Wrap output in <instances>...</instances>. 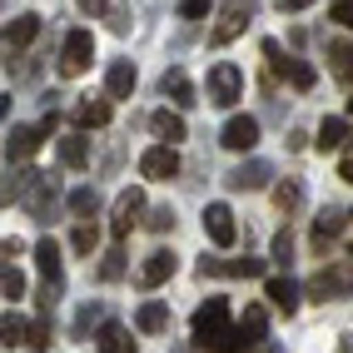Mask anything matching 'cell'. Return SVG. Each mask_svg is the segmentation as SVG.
I'll return each instance as SVG.
<instances>
[{"instance_id":"1","label":"cell","mask_w":353,"mask_h":353,"mask_svg":"<svg viewBox=\"0 0 353 353\" xmlns=\"http://www.w3.org/2000/svg\"><path fill=\"white\" fill-rule=\"evenodd\" d=\"M194 343L209 353H249L254 348L244 328H229V299H204L194 309Z\"/></svg>"},{"instance_id":"2","label":"cell","mask_w":353,"mask_h":353,"mask_svg":"<svg viewBox=\"0 0 353 353\" xmlns=\"http://www.w3.org/2000/svg\"><path fill=\"white\" fill-rule=\"evenodd\" d=\"M204 90H209V105H219V110H229L234 100L244 95V75H239V65H229V60H219L214 70H209V80H204Z\"/></svg>"},{"instance_id":"3","label":"cell","mask_w":353,"mask_h":353,"mask_svg":"<svg viewBox=\"0 0 353 353\" xmlns=\"http://www.w3.org/2000/svg\"><path fill=\"white\" fill-rule=\"evenodd\" d=\"M90 60H95V35H90V30H70L65 45H60V75H65V80L85 75Z\"/></svg>"},{"instance_id":"4","label":"cell","mask_w":353,"mask_h":353,"mask_svg":"<svg viewBox=\"0 0 353 353\" xmlns=\"http://www.w3.org/2000/svg\"><path fill=\"white\" fill-rule=\"evenodd\" d=\"M343 294H353V264H334V269H319L314 279H309V299H343Z\"/></svg>"},{"instance_id":"5","label":"cell","mask_w":353,"mask_h":353,"mask_svg":"<svg viewBox=\"0 0 353 353\" xmlns=\"http://www.w3.org/2000/svg\"><path fill=\"white\" fill-rule=\"evenodd\" d=\"M249 15H254V0H224V20L214 30H209V45H229V40H239L244 26H249Z\"/></svg>"},{"instance_id":"6","label":"cell","mask_w":353,"mask_h":353,"mask_svg":"<svg viewBox=\"0 0 353 353\" xmlns=\"http://www.w3.org/2000/svg\"><path fill=\"white\" fill-rule=\"evenodd\" d=\"M139 214H145V194H139V190H125L120 199H114V219H110V234H114V239H125V234L139 224Z\"/></svg>"},{"instance_id":"7","label":"cell","mask_w":353,"mask_h":353,"mask_svg":"<svg viewBox=\"0 0 353 353\" xmlns=\"http://www.w3.org/2000/svg\"><path fill=\"white\" fill-rule=\"evenodd\" d=\"M204 234H209L219 249H229L234 239H239V229H234V209H229V204H209V209H204Z\"/></svg>"},{"instance_id":"8","label":"cell","mask_w":353,"mask_h":353,"mask_svg":"<svg viewBox=\"0 0 353 353\" xmlns=\"http://www.w3.org/2000/svg\"><path fill=\"white\" fill-rule=\"evenodd\" d=\"M219 145L224 150H254L259 145V120L254 114H234V120L219 130Z\"/></svg>"},{"instance_id":"9","label":"cell","mask_w":353,"mask_h":353,"mask_svg":"<svg viewBox=\"0 0 353 353\" xmlns=\"http://www.w3.org/2000/svg\"><path fill=\"white\" fill-rule=\"evenodd\" d=\"M139 170H145V179H174V174H179V154H174V145H154V150H145V154H139Z\"/></svg>"},{"instance_id":"10","label":"cell","mask_w":353,"mask_h":353,"mask_svg":"<svg viewBox=\"0 0 353 353\" xmlns=\"http://www.w3.org/2000/svg\"><path fill=\"white\" fill-rule=\"evenodd\" d=\"M45 134H50L45 125H15V130L6 134V154H10V159H30V154L40 150Z\"/></svg>"},{"instance_id":"11","label":"cell","mask_w":353,"mask_h":353,"mask_svg":"<svg viewBox=\"0 0 353 353\" xmlns=\"http://www.w3.org/2000/svg\"><path fill=\"white\" fill-rule=\"evenodd\" d=\"M274 179V170L264 159H249V164H239V170H229V190H264V184Z\"/></svg>"},{"instance_id":"12","label":"cell","mask_w":353,"mask_h":353,"mask_svg":"<svg viewBox=\"0 0 353 353\" xmlns=\"http://www.w3.org/2000/svg\"><path fill=\"white\" fill-rule=\"evenodd\" d=\"M170 274H174V254H170V249H154L145 264H139V284H145V289H159Z\"/></svg>"},{"instance_id":"13","label":"cell","mask_w":353,"mask_h":353,"mask_svg":"<svg viewBox=\"0 0 353 353\" xmlns=\"http://www.w3.org/2000/svg\"><path fill=\"white\" fill-rule=\"evenodd\" d=\"M134 80H139V75H134V65H130V60H114V65H110V75H105L110 100H130V95H134Z\"/></svg>"},{"instance_id":"14","label":"cell","mask_w":353,"mask_h":353,"mask_svg":"<svg viewBox=\"0 0 353 353\" xmlns=\"http://www.w3.org/2000/svg\"><path fill=\"white\" fill-rule=\"evenodd\" d=\"M159 90L170 95L174 105H199V95H194V85H190V75L174 65V70H164V80H159Z\"/></svg>"},{"instance_id":"15","label":"cell","mask_w":353,"mask_h":353,"mask_svg":"<svg viewBox=\"0 0 353 353\" xmlns=\"http://www.w3.org/2000/svg\"><path fill=\"white\" fill-rule=\"evenodd\" d=\"M134 328H139V334H164V328H170V309H164L159 299L139 303V314H134Z\"/></svg>"},{"instance_id":"16","label":"cell","mask_w":353,"mask_h":353,"mask_svg":"<svg viewBox=\"0 0 353 353\" xmlns=\"http://www.w3.org/2000/svg\"><path fill=\"white\" fill-rule=\"evenodd\" d=\"M95 343H100V353H134V339H130L125 323H100Z\"/></svg>"},{"instance_id":"17","label":"cell","mask_w":353,"mask_h":353,"mask_svg":"<svg viewBox=\"0 0 353 353\" xmlns=\"http://www.w3.org/2000/svg\"><path fill=\"white\" fill-rule=\"evenodd\" d=\"M343 224H348V219L339 214V209H323V214L314 219V249H328V244L343 234Z\"/></svg>"},{"instance_id":"18","label":"cell","mask_w":353,"mask_h":353,"mask_svg":"<svg viewBox=\"0 0 353 353\" xmlns=\"http://www.w3.org/2000/svg\"><path fill=\"white\" fill-rule=\"evenodd\" d=\"M75 125L80 130H105L110 125V100H80L75 105Z\"/></svg>"},{"instance_id":"19","label":"cell","mask_w":353,"mask_h":353,"mask_svg":"<svg viewBox=\"0 0 353 353\" xmlns=\"http://www.w3.org/2000/svg\"><path fill=\"white\" fill-rule=\"evenodd\" d=\"M264 294L274 299V309H279V314H294V309H299V284H294V279H269Z\"/></svg>"},{"instance_id":"20","label":"cell","mask_w":353,"mask_h":353,"mask_svg":"<svg viewBox=\"0 0 353 353\" xmlns=\"http://www.w3.org/2000/svg\"><path fill=\"white\" fill-rule=\"evenodd\" d=\"M40 179H45V174H35V170H15V174H6V204L30 199V190H35Z\"/></svg>"},{"instance_id":"21","label":"cell","mask_w":353,"mask_h":353,"mask_svg":"<svg viewBox=\"0 0 353 353\" xmlns=\"http://www.w3.org/2000/svg\"><path fill=\"white\" fill-rule=\"evenodd\" d=\"M35 35H40V15H15L6 26V50H10V45H30Z\"/></svg>"},{"instance_id":"22","label":"cell","mask_w":353,"mask_h":353,"mask_svg":"<svg viewBox=\"0 0 353 353\" xmlns=\"http://www.w3.org/2000/svg\"><path fill=\"white\" fill-rule=\"evenodd\" d=\"M60 164H70V170L90 164V145H85V134H65V139H60Z\"/></svg>"},{"instance_id":"23","label":"cell","mask_w":353,"mask_h":353,"mask_svg":"<svg viewBox=\"0 0 353 353\" xmlns=\"http://www.w3.org/2000/svg\"><path fill=\"white\" fill-rule=\"evenodd\" d=\"M30 328H35V323H26L20 314H6V323H0V339H6V348H20V343H30Z\"/></svg>"},{"instance_id":"24","label":"cell","mask_w":353,"mask_h":353,"mask_svg":"<svg viewBox=\"0 0 353 353\" xmlns=\"http://www.w3.org/2000/svg\"><path fill=\"white\" fill-rule=\"evenodd\" d=\"M150 125H154L159 139H170V145H174V139H184V120H179V114H170V110H154Z\"/></svg>"},{"instance_id":"25","label":"cell","mask_w":353,"mask_h":353,"mask_svg":"<svg viewBox=\"0 0 353 353\" xmlns=\"http://www.w3.org/2000/svg\"><path fill=\"white\" fill-rule=\"evenodd\" d=\"M35 264H40L45 279H60V244L55 239H40L35 244Z\"/></svg>"},{"instance_id":"26","label":"cell","mask_w":353,"mask_h":353,"mask_svg":"<svg viewBox=\"0 0 353 353\" xmlns=\"http://www.w3.org/2000/svg\"><path fill=\"white\" fill-rule=\"evenodd\" d=\"M339 145H348V125L343 120H323L319 125V150L328 154V150H339Z\"/></svg>"},{"instance_id":"27","label":"cell","mask_w":353,"mask_h":353,"mask_svg":"<svg viewBox=\"0 0 353 353\" xmlns=\"http://www.w3.org/2000/svg\"><path fill=\"white\" fill-rule=\"evenodd\" d=\"M239 328H244V334L259 343V339H264V328H269V314L259 309V303H249V309H244V319H239Z\"/></svg>"},{"instance_id":"28","label":"cell","mask_w":353,"mask_h":353,"mask_svg":"<svg viewBox=\"0 0 353 353\" xmlns=\"http://www.w3.org/2000/svg\"><path fill=\"white\" fill-rule=\"evenodd\" d=\"M328 55H334V75L339 80H353V45L334 40V45H328Z\"/></svg>"},{"instance_id":"29","label":"cell","mask_w":353,"mask_h":353,"mask_svg":"<svg viewBox=\"0 0 353 353\" xmlns=\"http://www.w3.org/2000/svg\"><path fill=\"white\" fill-rule=\"evenodd\" d=\"M70 209H75L80 219H90V214H100V194L90 190V184H85V190H75V194H70Z\"/></svg>"},{"instance_id":"30","label":"cell","mask_w":353,"mask_h":353,"mask_svg":"<svg viewBox=\"0 0 353 353\" xmlns=\"http://www.w3.org/2000/svg\"><path fill=\"white\" fill-rule=\"evenodd\" d=\"M95 239H100L95 224H75V229H70V249L85 254V259H90V249H95Z\"/></svg>"},{"instance_id":"31","label":"cell","mask_w":353,"mask_h":353,"mask_svg":"<svg viewBox=\"0 0 353 353\" xmlns=\"http://www.w3.org/2000/svg\"><path fill=\"white\" fill-rule=\"evenodd\" d=\"M299 199H303V184L299 179H289V184H279V190H274V204L279 209H299Z\"/></svg>"},{"instance_id":"32","label":"cell","mask_w":353,"mask_h":353,"mask_svg":"<svg viewBox=\"0 0 353 353\" xmlns=\"http://www.w3.org/2000/svg\"><path fill=\"white\" fill-rule=\"evenodd\" d=\"M0 294H6V299H20V294H26V274L6 264V274H0Z\"/></svg>"},{"instance_id":"33","label":"cell","mask_w":353,"mask_h":353,"mask_svg":"<svg viewBox=\"0 0 353 353\" xmlns=\"http://www.w3.org/2000/svg\"><path fill=\"white\" fill-rule=\"evenodd\" d=\"M100 279H110V284H114V279H125V254H120V249H114V254H105Z\"/></svg>"},{"instance_id":"34","label":"cell","mask_w":353,"mask_h":353,"mask_svg":"<svg viewBox=\"0 0 353 353\" xmlns=\"http://www.w3.org/2000/svg\"><path fill=\"white\" fill-rule=\"evenodd\" d=\"M229 274L234 279H259L264 274V259H239V264H229Z\"/></svg>"},{"instance_id":"35","label":"cell","mask_w":353,"mask_h":353,"mask_svg":"<svg viewBox=\"0 0 353 353\" xmlns=\"http://www.w3.org/2000/svg\"><path fill=\"white\" fill-rule=\"evenodd\" d=\"M289 80H294V90H314V70L303 65V60H294L289 65Z\"/></svg>"},{"instance_id":"36","label":"cell","mask_w":353,"mask_h":353,"mask_svg":"<svg viewBox=\"0 0 353 353\" xmlns=\"http://www.w3.org/2000/svg\"><path fill=\"white\" fill-rule=\"evenodd\" d=\"M294 259V234H274V264H289Z\"/></svg>"},{"instance_id":"37","label":"cell","mask_w":353,"mask_h":353,"mask_svg":"<svg viewBox=\"0 0 353 353\" xmlns=\"http://www.w3.org/2000/svg\"><path fill=\"white\" fill-rule=\"evenodd\" d=\"M145 224H150L154 234H170V229H174V209H154V214H150Z\"/></svg>"},{"instance_id":"38","label":"cell","mask_w":353,"mask_h":353,"mask_svg":"<svg viewBox=\"0 0 353 353\" xmlns=\"http://www.w3.org/2000/svg\"><path fill=\"white\" fill-rule=\"evenodd\" d=\"M328 20H339L343 30H353V0H334V10H328Z\"/></svg>"},{"instance_id":"39","label":"cell","mask_w":353,"mask_h":353,"mask_svg":"<svg viewBox=\"0 0 353 353\" xmlns=\"http://www.w3.org/2000/svg\"><path fill=\"white\" fill-rule=\"evenodd\" d=\"M30 348H35V353L50 348V323H35V328H30Z\"/></svg>"},{"instance_id":"40","label":"cell","mask_w":353,"mask_h":353,"mask_svg":"<svg viewBox=\"0 0 353 353\" xmlns=\"http://www.w3.org/2000/svg\"><path fill=\"white\" fill-rule=\"evenodd\" d=\"M179 15H184V20H199V15H209V0H184V6H179Z\"/></svg>"},{"instance_id":"41","label":"cell","mask_w":353,"mask_h":353,"mask_svg":"<svg viewBox=\"0 0 353 353\" xmlns=\"http://www.w3.org/2000/svg\"><path fill=\"white\" fill-rule=\"evenodd\" d=\"M90 323H95V309H80V314H75V339L90 334Z\"/></svg>"},{"instance_id":"42","label":"cell","mask_w":353,"mask_h":353,"mask_svg":"<svg viewBox=\"0 0 353 353\" xmlns=\"http://www.w3.org/2000/svg\"><path fill=\"white\" fill-rule=\"evenodd\" d=\"M110 30L125 35V30H130V10H110Z\"/></svg>"},{"instance_id":"43","label":"cell","mask_w":353,"mask_h":353,"mask_svg":"<svg viewBox=\"0 0 353 353\" xmlns=\"http://www.w3.org/2000/svg\"><path fill=\"white\" fill-rule=\"evenodd\" d=\"M339 179L353 184V145H348V154H343V164H339Z\"/></svg>"},{"instance_id":"44","label":"cell","mask_w":353,"mask_h":353,"mask_svg":"<svg viewBox=\"0 0 353 353\" xmlns=\"http://www.w3.org/2000/svg\"><path fill=\"white\" fill-rule=\"evenodd\" d=\"M274 6H279V10H284V15H289V10H309V6H314V0H274Z\"/></svg>"},{"instance_id":"45","label":"cell","mask_w":353,"mask_h":353,"mask_svg":"<svg viewBox=\"0 0 353 353\" xmlns=\"http://www.w3.org/2000/svg\"><path fill=\"white\" fill-rule=\"evenodd\" d=\"M80 6H85L90 15H100V10H105V0H80Z\"/></svg>"},{"instance_id":"46","label":"cell","mask_w":353,"mask_h":353,"mask_svg":"<svg viewBox=\"0 0 353 353\" xmlns=\"http://www.w3.org/2000/svg\"><path fill=\"white\" fill-rule=\"evenodd\" d=\"M259 353H284V348H279V343H264V348H259Z\"/></svg>"},{"instance_id":"47","label":"cell","mask_w":353,"mask_h":353,"mask_svg":"<svg viewBox=\"0 0 353 353\" xmlns=\"http://www.w3.org/2000/svg\"><path fill=\"white\" fill-rule=\"evenodd\" d=\"M348 224H353V214H348Z\"/></svg>"}]
</instances>
